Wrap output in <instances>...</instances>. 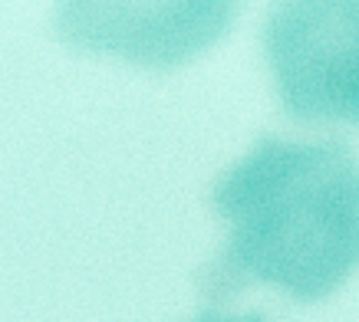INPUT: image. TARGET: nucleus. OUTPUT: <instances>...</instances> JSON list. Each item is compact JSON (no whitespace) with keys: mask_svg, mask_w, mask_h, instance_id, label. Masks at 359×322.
Here are the masks:
<instances>
[{"mask_svg":"<svg viewBox=\"0 0 359 322\" xmlns=\"http://www.w3.org/2000/svg\"><path fill=\"white\" fill-rule=\"evenodd\" d=\"M215 211L234 283L316 302L359 270V158L339 141L261 139L218 181Z\"/></svg>","mask_w":359,"mask_h":322,"instance_id":"f257e3e1","label":"nucleus"},{"mask_svg":"<svg viewBox=\"0 0 359 322\" xmlns=\"http://www.w3.org/2000/svg\"><path fill=\"white\" fill-rule=\"evenodd\" d=\"M264 53L294 118L359 125V0H273Z\"/></svg>","mask_w":359,"mask_h":322,"instance_id":"f03ea898","label":"nucleus"},{"mask_svg":"<svg viewBox=\"0 0 359 322\" xmlns=\"http://www.w3.org/2000/svg\"><path fill=\"white\" fill-rule=\"evenodd\" d=\"M238 0H56L66 43L149 69H175L228 33Z\"/></svg>","mask_w":359,"mask_h":322,"instance_id":"7ed1b4c3","label":"nucleus"},{"mask_svg":"<svg viewBox=\"0 0 359 322\" xmlns=\"http://www.w3.org/2000/svg\"><path fill=\"white\" fill-rule=\"evenodd\" d=\"M195 322H264L261 316H224V312H208Z\"/></svg>","mask_w":359,"mask_h":322,"instance_id":"20e7f679","label":"nucleus"}]
</instances>
